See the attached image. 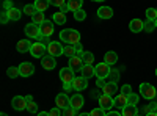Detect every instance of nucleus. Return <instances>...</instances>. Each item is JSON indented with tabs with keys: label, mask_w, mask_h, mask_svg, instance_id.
Here are the masks:
<instances>
[{
	"label": "nucleus",
	"mask_w": 157,
	"mask_h": 116,
	"mask_svg": "<svg viewBox=\"0 0 157 116\" xmlns=\"http://www.w3.org/2000/svg\"><path fill=\"white\" fill-rule=\"evenodd\" d=\"M60 39L63 43H66V44H78L80 43V33H78L77 30H72V28H66V30H63L60 32Z\"/></svg>",
	"instance_id": "1"
},
{
	"label": "nucleus",
	"mask_w": 157,
	"mask_h": 116,
	"mask_svg": "<svg viewBox=\"0 0 157 116\" xmlns=\"http://www.w3.org/2000/svg\"><path fill=\"white\" fill-rule=\"evenodd\" d=\"M110 64H107L105 61H102V63H98L96 66H94V74L98 79H107L109 74H110Z\"/></svg>",
	"instance_id": "2"
},
{
	"label": "nucleus",
	"mask_w": 157,
	"mask_h": 116,
	"mask_svg": "<svg viewBox=\"0 0 157 116\" xmlns=\"http://www.w3.org/2000/svg\"><path fill=\"white\" fill-rule=\"evenodd\" d=\"M140 94L145 97V99H155V96H157V89L152 86V85H149V83H141L140 85Z\"/></svg>",
	"instance_id": "3"
},
{
	"label": "nucleus",
	"mask_w": 157,
	"mask_h": 116,
	"mask_svg": "<svg viewBox=\"0 0 157 116\" xmlns=\"http://www.w3.org/2000/svg\"><path fill=\"white\" fill-rule=\"evenodd\" d=\"M47 55L54 58L63 55V46H60V41H50L47 44Z\"/></svg>",
	"instance_id": "4"
},
{
	"label": "nucleus",
	"mask_w": 157,
	"mask_h": 116,
	"mask_svg": "<svg viewBox=\"0 0 157 116\" xmlns=\"http://www.w3.org/2000/svg\"><path fill=\"white\" fill-rule=\"evenodd\" d=\"M30 54L35 57V58H43L46 54H47V46L43 44V43H33L32 49H30Z\"/></svg>",
	"instance_id": "5"
},
{
	"label": "nucleus",
	"mask_w": 157,
	"mask_h": 116,
	"mask_svg": "<svg viewBox=\"0 0 157 116\" xmlns=\"http://www.w3.org/2000/svg\"><path fill=\"white\" fill-rule=\"evenodd\" d=\"M74 79H75V71H72L69 66L60 69V80L63 83H72Z\"/></svg>",
	"instance_id": "6"
},
{
	"label": "nucleus",
	"mask_w": 157,
	"mask_h": 116,
	"mask_svg": "<svg viewBox=\"0 0 157 116\" xmlns=\"http://www.w3.org/2000/svg\"><path fill=\"white\" fill-rule=\"evenodd\" d=\"M11 105H13V108H14V110L21 111V110H27L29 102H27V99H25L24 96H14V97H13V100H11Z\"/></svg>",
	"instance_id": "7"
},
{
	"label": "nucleus",
	"mask_w": 157,
	"mask_h": 116,
	"mask_svg": "<svg viewBox=\"0 0 157 116\" xmlns=\"http://www.w3.org/2000/svg\"><path fill=\"white\" fill-rule=\"evenodd\" d=\"M115 105V99H112V96H107V94H102L99 96V107L105 111H110V108Z\"/></svg>",
	"instance_id": "8"
},
{
	"label": "nucleus",
	"mask_w": 157,
	"mask_h": 116,
	"mask_svg": "<svg viewBox=\"0 0 157 116\" xmlns=\"http://www.w3.org/2000/svg\"><path fill=\"white\" fill-rule=\"evenodd\" d=\"M17 68H19V72H21L22 77H32L35 74V66H33L32 63H29V61L21 63Z\"/></svg>",
	"instance_id": "9"
},
{
	"label": "nucleus",
	"mask_w": 157,
	"mask_h": 116,
	"mask_svg": "<svg viewBox=\"0 0 157 116\" xmlns=\"http://www.w3.org/2000/svg\"><path fill=\"white\" fill-rule=\"evenodd\" d=\"M25 35L29 38H39L41 36V28H39L38 24H27L25 25Z\"/></svg>",
	"instance_id": "10"
},
{
	"label": "nucleus",
	"mask_w": 157,
	"mask_h": 116,
	"mask_svg": "<svg viewBox=\"0 0 157 116\" xmlns=\"http://www.w3.org/2000/svg\"><path fill=\"white\" fill-rule=\"evenodd\" d=\"M55 104H57L58 108L64 110V108L71 107V97H68L64 93H61V94H58V96L55 97Z\"/></svg>",
	"instance_id": "11"
},
{
	"label": "nucleus",
	"mask_w": 157,
	"mask_h": 116,
	"mask_svg": "<svg viewBox=\"0 0 157 116\" xmlns=\"http://www.w3.org/2000/svg\"><path fill=\"white\" fill-rule=\"evenodd\" d=\"M86 86H88V79H85V77H75L72 80V88L75 91H83Z\"/></svg>",
	"instance_id": "12"
},
{
	"label": "nucleus",
	"mask_w": 157,
	"mask_h": 116,
	"mask_svg": "<svg viewBox=\"0 0 157 116\" xmlns=\"http://www.w3.org/2000/svg\"><path fill=\"white\" fill-rule=\"evenodd\" d=\"M41 66H43L46 71H52V69L57 66L55 58H54V57H50V55H44V57L41 58Z\"/></svg>",
	"instance_id": "13"
},
{
	"label": "nucleus",
	"mask_w": 157,
	"mask_h": 116,
	"mask_svg": "<svg viewBox=\"0 0 157 116\" xmlns=\"http://www.w3.org/2000/svg\"><path fill=\"white\" fill-rule=\"evenodd\" d=\"M69 68H71L72 71H82V68H83V61H82V58L78 57V55L71 57V58H69Z\"/></svg>",
	"instance_id": "14"
},
{
	"label": "nucleus",
	"mask_w": 157,
	"mask_h": 116,
	"mask_svg": "<svg viewBox=\"0 0 157 116\" xmlns=\"http://www.w3.org/2000/svg\"><path fill=\"white\" fill-rule=\"evenodd\" d=\"M39 28H41V36L49 38L52 33H54V24H52L50 21H46L44 24L39 25Z\"/></svg>",
	"instance_id": "15"
},
{
	"label": "nucleus",
	"mask_w": 157,
	"mask_h": 116,
	"mask_svg": "<svg viewBox=\"0 0 157 116\" xmlns=\"http://www.w3.org/2000/svg\"><path fill=\"white\" fill-rule=\"evenodd\" d=\"M32 46H33V43H30L29 39H21L16 46V50L19 54H25V52H30Z\"/></svg>",
	"instance_id": "16"
},
{
	"label": "nucleus",
	"mask_w": 157,
	"mask_h": 116,
	"mask_svg": "<svg viewBox=\"0 0 157 116\" xmlns=\"http://www.w3.org/2000/svg\"><path fill=\"white\" fill-rule=\"evenodd\" d=\"M143 27H145V22L140 21V19H132L129 24V30L132 33H140L143 30Z\"/></svg>",
	"instance_id": "17"
},
{
	"label": "nucleus",
	"mask_w": 157,
	"mask_h": 116,
	"mask_svg": "<svg viewBox=\"0 0 157 116\" xmlns=\"http://www.w3.org/2000/svg\"><path fill=\"white\" fill-rule=\"evenodd\" d=\"M113 16V9L110 6H101L98 9V17L99 19H110Z\"/></svg>",
	"instance_id": "18"
},
{
	"label": "nucleus",
	"mask_w": 157,
	"mask_h": 116,
	"mask_svg": "<svg viewBox=\"0 0 157 116\" xmlns=\"http://www.w3.org/2000/svg\"><path fill=\"white\" fill-rule=\"evenodd\" d=\"M83 104H85V100H83V97H82L80 94H74V96L71 97V107H72L74 110L82 108Z\"/></svg>",
	"instance_id": "19"
},
{
	"label": "nucleus",
	"mask_w": 157,
	"mask_h": 116,
	"mask_svg": "<svg viewBox=\"0 0 157 116\" xmlns=\"http://www.w3.org/2000/svg\"><path fill=\"white\" fill-rule=\"evenodd\" d=\"M82 77H85V79H90V77H93L96 75L94 74V66L93 64H83V68H82Z\"/></svg>",
	"instance_id": "20"
},
{
	"label": "nucleus",
	"mask_w": 157,
	"mask_h": 116,
	"mask_svg": "<svg viewBox=\"0 0 157 116\" xmlns=\"http://www.w3.org/2000/svg\"><path fill=\"white\" fill-rule=\"evenodd\" d=\"M102 91H104V94H107V96H113V94L118 91V86H116V83L107 82V85L102 88Z\"/></svg>",
	"instance_id": "21"
},
{
	"label": "nucleus",
	"mask_w": 157,
	"mask_h": 116,
	"mask_svg": "<svg viewBox=\"0 0 157 116\" xmlns=\"http://www.w3.org/2000/svg\"><path fill=\"white\" fill-rule=\"evenodd\" d=\"M123 116H138V110L135 105H126L123 108Z\"/></svg>",
	"instance_id": "22"
},
{
	"label": "nucleus",
	"mask_w": 157,
	"mask_h": 116,
	"mask_svg": "<svg viewBox=\"0 0 157 116\" xmlns=\"http://www.w3.org/2000/svg\"><path fill=\"white\" fill-rule=\"evenodd\" d=\"M49 5H50L49 0H35V8H36V11L44 13V11L47 9V6H49Z\"/></svg>",
	"instance_id": "23"
},
{
	"label": "nucleus",
	"mask_w": 157,
	"mask_h": 116,
	"mask_svg": "<svg viewBox=\"0 0 157 116\" xmlns=\"http://www.w3.org/2000/svg\"><path fill=\"white\" fill-rule=\"evenodd\" d=\"M63 55H66V57H74L77 55V50H75V46L74 44H68V46H63Z\"/></svg>",
	"instance_id": "24"
},
{
	"label": "nucleus",
	"mask_w": 157,
	"mask_h": 116,
	"mask_svg": "<svg viewBox=\"0 0 157 116\" xmlns=\"http://www.w3.org/2000/svg\"><path fill=\"white\" fill-rule=\"evenodd\" d=\"M6 13H8L10 21H19V19H21V16H22L21 9H17V8H11V9H8Z\"/></svg>",
	"instance_id": "25"
},
{
	"label": "nucleus",
	"mask_w": 157,
	"mask_h": 116,
	"mask_svg": "<svg viewBox=\"0 0 157 116\" xmlns=\"http://www.w3.org/2000/svg\"><path fill=\"white\" fill-rule=\"evenodd\" d=\"M32 21H33V24H38V25L44 24V22H46V16H44V13H41V11H36L35 14L32 16Z\"/></svg>",
	"instance_id": "26"
},
{
	"label": "nucleus",
	"mask_w": 157,
	"mask_h": 116,
	"mask_svg": "<svg viewBox=\"0 0 157 116\" xmlns=\"http://www.w3.org/2000/svg\"><path fill=\"white\" fill-rule=\"evenodd\" d=\"M104 61H105L107 64H115L116 61H118V55H116V52H107L105 55H104Z\"/></svg>",
	"instance_id": "27"
},
{
	"label": "nucleus",
	"mask_w": 157,
	"mask_h": 116,
	"mask_svg": "<svg viewBox=\"0 0 157 116\" xmlns=\"http://www.w3.org/2000/svg\"><path fill=\"white\" fill-rule=\"evenodd\" d=\"M52 19H54V22H55V24L63 25L64 22H66V14H64V13H61V11H58V13H55V14L52 16Z\"/></svg>",
	"instance_id": "28"
},
{
	"label": "nucleus",
	"mask_w": 157,
	"mask_h": 116,
	"mask_svg": "<svg viewBox=\"0 0 157 116\" xmlns=\"http://www.w3.org/2000/svg\"><path fill=\"white\" fill-rule=\"evenodd\" d=\"M120 71L121 69H112L110 71V74H109V82H112V83H118V80H120Z\"/></svg>",
	"instance_id": "29"
},
{
	"label": "nucleus",
	"mask_w": 157,
	"mask_h": 116,
	"mask_svg": "<svg viewBox=\"0 0 157 116\" xmlns=\"http://www.w3.org/2000/svg\"><path fill=\"white\" fill-rule=\"evenodd\" d=\"M115 105H118V107L124 108V107L127 105V96H124V94L116 96V97H115Z\"/></svg>",
	"instance_id": "30"
},
{
	"label": "nucleus",
	"mask_w": 157,
	"mask_h": 116,
	"mask_svg": "<svg viewBox=\"0 0 157 116\" xmlns=\"http://www.w3.org/2000/svg\"><path fill=\"white\" fill-rule=\"evenodd\" d=\"M82 3H83V0H69L68 5H69V9L74 13L77 9H80L82 8Z\"/></svg>",
	"instance_id": "31"
},
{
	"label": "nucleus",
	"mask_w": 157,
	"mask_h": 116,
	"mask_svg": "<svg viewBox=\"0 0 157 116\" xmlns=\"http://www.w3.org/2000/svg\"><path fill=\"white\" fill-rule=\"evenodd\" d=\"M82 61H83V64H93L94 55L91 54V52H83L82 54Z\"/></svg>",
	"instance_id": "32"
},
{
	"label": "nucleus",
	"mask_w": 157,
	"mask_h": 116,
	"mask_svg": "<svg viewBox=\"0 0 157 116\" xmlns=\"http://www.w3.org/2000/svg\"><path fill=\"white\" fill-rule=\"evenodd\" d=\"M22 13H24V14H27V16H33L35 13H36L35 3H33V5H32V3H29V5H25V6H24V9H22Z\"/></svg>",
	"instance_id": "33"
},
{
	"label": "nucleus",
	"mask_w": 157,
	"mask_h": 116,
	"mask_svg": "<svg viewBox=\"0 0 157 116\" xmlns=\"http://www.w3.org/2000/svg\"><path fill=\"white\" fill-rule=\"evenodd\" d=\"M6 75L10 77V79H16V77H19V75H21V72H19V68H14V66L8 68V71H6Z\"/></svg>",
	"instance_id": "34"
},
{
	"label": "nucleus",
	"mask_w": 157,
	"mask_h": 116,
	"mask_svg": "<svg viewBox=\"0 0 157 116\" xmlns=\"http://www.w3.org/2000/svg\"><path fill=\"white\" fill-rule=\"evenodd\" d=\"M85 17H86V13H85V9H77V11H74V19L75 21H78V22H82V21H85Z\"/></svg>",
	"instance_id": "35"
},
{
	"label": "nucleus",
	"mask_w": 157,
	"mask_h": 116,
	"mask_svg": "<svg viewBox=\"0 0 157 116\" xmlns=\"http://www.w3.org/2000/svg\"><path fill=\"white\" fill-rule=\"evenodd\" d=\"M155 28H157V27H155V22H154V21H146V22H145V27H143V30H145L146 33H152Z\"/></svg>",
	"instance_id": "36"
},
{
	"label": "nucleus",
	"mask_w": 157,
	"mask_h": 116,
	"mask_svg": "<svg viewBox=\"0 0 157 116\" xmlns=\"http://www.w3.org/2000/svg\"><path fill=\"white\" fill-rule=\"evenodd\" d=\"M146 19L148 21H155L157 19V9L155 8H148L146 9Z\"/></svg>",
	"instance_id": "37"
},
{
	"label": "nucleus",
	"mask_w": 157,
	"mask_h": 116,
	"mask_svg": "<svg viewBox=\"0 0 157 116\" xmlns=\"http://www.w3.org/2000/svg\"><path fill=\"white\" fill-rule=\"evenodd\" d=\"M152 111H157V102H151L149 105L143 107V113L148 114V113H152Z\"/></svg>",
	"instance_id": "38"
},
{
	"label": "nucleus",
	"mask_w": 157,
	"mask_h": 116,
	"mask_svg": "<svg viewBox=\"0 0 157 116\" xmlns=\"http://www.w3.org/2000/svg\"><path fill=\"white\" fill-rule=\"evenodd\" d=\"M138 104V96L134 94V93H130L127 96V105H137Z\"/></svg>",
	"instance_id": "39"
},
{
	"label": "nucleus",
	"mask_w": 157,
	"mask_h": 116,
	"mask_svg": "<svg viewBox=\"0 0 157 116\" xmlns=\"http://www.w3.org/2000/svg\"><path fill=\"white\" fill-rule=\"evenodd\" d=\"M90 114H91V116H105V114H107V111H105V110H102V108L99 107V108L91 110V111H90Z\"/></svg>",
	"instance_id": "40"
},
{
	"label": "nucleus",
	"mask_w": 157,
	"mask_h": 116,
	"mask_svg": "<svg viewBox=\"0 0 157 116\" xmlns=\"http://www.w3.org/2000/svg\"><path fill=\"white\" fill-rule=\"evenodd\" d=\"M130 93H132V86H130V85H123V88H121V94L129 96Z\"/></svg>",
	"instance_id": "41"
},
{
	"label": "nucleus",
	"mask_w": 157,
	"mask_h": 116,
	"mask_svg": "<svg viewBox=\"0 0 157 116\" xmlns=\"http://www.w3.org/2000/svg\"><path fill=\"white\" fill-rule=\"evenodd\" d=\"M75 111L77 110H74L72 107H68V108L63 110V116H75Z\"/></svg>",
	"instance_id": "42"
},
{
	"label": "nucleus",
	"mask_w": 157,
	"mask_h": 116,
	"mask_svg": "<svg viewBox=\"0 0 157 116\" xmlns=\"http://www.w3.org/2000/svg\"><path fill=\"white\" fill-rule=\"evenodd\" d=\"M27 110H29L30 113H36V111H38V105H36L35 102L32 100V102H29V105H27Z\"/></svg>",
	"instance_id": "43"
},
{
	"label": "nucleus",
	"mask_w": 157,
	"mask_h": 116,
	"mask_svg": "<svg viewBox=\"0 0 157 116\" xmlns=\"http://www.w3.org/2000/svg\"><path fill=\"white\" fill-rule=\"evenodd\" d=\"M61 108H52V110H49V116H63V113L60 111Z\"/></svg>",
	"instance_id": "44"
},
{
	"label": "nucleus",
	"mask_w": 157,
	"mask_h": 116,
	"mask_svg": "<svg viewBox=\"0 0 157 116\" xmlns=\"http://www.w3.org/2000/svg\"><path fill=\"white\" fill-rule=\"evenodd\" d=\"M49 2H50V5H54V6H63L64 3H66V0H49Z\"/></svg>",
	"instance_id": "45"
},
{
	"label": "nucleus",
	"mask_w": 157,
	"mask_h": 116,
	"mask_svg": "<svg viewBox=\"0 0 157 116\" xmlns=\"http://www.w3.org/2000/svg\"><path fill=\"white\" fill-rule=\"evenodd\" d=\"M3 6H5V11L11 9V8H13V3H11V0H5V2H3Z\"/></svg>",
	"instance_id": "46"
},
{
	"label": "nucleus",
	"mask_w": 157,
	"mask_h": 116,
	"mask_svg": "<svg viewBox=\"0 0 157 116\" xmlns=\"http://www.w3.org/2000/svg\"><path fill=\"white\" fill-rule=\"evenodd\" d=\"M8 21H10V17H8V13H6V11H3V13H2V24H6Z\"/></svg>",
	"instance_id": "47"
},
{
	"label": "nucleus",
	"mask_w": 157,
	"mask_h": 116,
	"mask_svg": "<svg viewBox=\"0 0 157 116\" xmlns=\"http://www.w3.org/2000/svg\"><path fill=\"white\" fill-rule=\"evenodd\" d=\"M105 85H107L105 79H98V86H99V88H104Z\"/></svg>",
	"instance_id": "48"
},
{
	"label": "nucleus",
	"mask_w": 157,
	"mask_h": 116,
	"mask_svg": "<svg viewBox=\"0 0 157 116\" xmlns=\"http://www.w3.org/2000/svg\"><path fill=\"white\" fill-rule=\"evenodd\" d=\"M60 11H61V13H64V14H66V11H69V5H68V3H64V5H63V6L60 8Z\"/></svg>",
	"instance_id": "49"
},
{
	"label": "nucleus",
	"mask_w": 157,
	"mask_h": 116,
	"mask_svg": "<svg viewBox=\"0 0 157 116\" xmlns=\"http://www.w3.org/2000/svg\"><path fill=\"white\" fill-rule=\"evenodd\" d=\"M105 116H123L120 111H107V114Z\"/></svg>",
	"instance_id": "50"
},
{
	"label": "nucleus",
	"mask_w": 157,
	"mask_h": 116,
	"mask_svg": "<svg viewBox=\"0 0 157 116\" xmlns=\"http://www.w3.org/2000/svg\"><path fill=\"white\" fill-rule=\"evenodd\" d=\"M71 88H72V83H64V89H66V91H69Z\"/></svg>",
	"instance_id": "51"
},
{
	"label": "nucleus",
	"mask_w": 157,
	"mask_h": 116,
	"mask_svg": "<svg viewBox=\"0 0 157 116\" xmlns=\"http://www.w3.org/2000/svg\"><path fill=\"white\" fill-rule=\"evenodd\" d=\"M38 116H49V111H39Z\"/></svg>",
	"instance_id": "52"
},
{
	"label": "nucleus",
	"mask_w": 157,
	"mask_h": 116,
	"mask_svg": "<svg viewBox=\"0 0 157 116\" xmlns=\"http://www.w3.org/2000/svg\"><path fill=\"white\" fill-rule=\"evenodd\" d=\"M25 99H27V102H32V100H33V97H32L30 94H29V96H25Z\"/></svg>",
	"instance_id": "53"
},
{
	"label": "nucleus",
	"mask_w": 157,
	"mask_h": 116,
	"mask_svg": "<svg viewBox=\"0 0 157 116\" xmlns=\"http://www.w3.org/2000/svg\"><path fill=\"white\" fill-rule=\"evenodd\" d=\"M146 116H157V111H152V113H148Z\"/></svg>",
	"instance_id": "54"
},
{
	"label": "nucleus",
	"mask_w": 157,
	"mask_h": 116,
	"mask_svg": "<svg viewBox=\"0 0 157 116\" xmlns=\"http://www.w3.org/2000/svg\"><path fill=\"white\" fill-rule=\"evenodd\" d=\"M78 116H91L90 113H82V114H78Z\"/></svg>",
	"instance_id": "55"
},
{
	"label": "nucleus",
	"mask_w": 157,
	"mask_h": 116,
	"mask_svg": "<svg viewBox=\"0 0 157 116\" xmlns=\"http://www.w3.org/2000/svg\"><path fill=\"white\" fill-rule=\"evenodd\" d=\"M0 116H8L6 113H0Z\"/></svg>",
	"instance_id": "56"
},
{
	"label": "nucleus",
	"mask_w": 157,
	"mask_h": 116,
	"mask_svg": "<svg viewBox=\"0 0 157 116\" xmlns=\"http://www.w3.org/2000/svg\"><path fill=\"white\" fill-rule=\"evenodd\" d=\"M93 2H104V0H93Z\"/></svg>",
	"instance_id": "57"
},
{
	"label": "nucleus",
	"mask_w": 157,
	"mask_h": 116,
	"mask_svg": "<svg viewBox=\"0 0 157 116\" xmlns=\"http://www.w3.org/2000/svg\"><path fill=\"white\" fill-rule=\"evenodd\" d=\"M154 22H155V27H157V19H155V21H154Z\"/></svg>",
	"instance_id": "58"
},
{
	"label": "nucleus",
	"mask_w": 157,
	"mask_h": 116,
	"mask_svg": "<svg viewBox=\"0 0 157 116\" xmlns=\"http://www.w3.org/2000/svg\"><path fill=\"white\" fill-rule=\"evenodd\" d=\"M155 75H157V69H155Z\"/></svg>",
	"instance_id": "59"
},
{
	"label": "nucleus",
	"mask_w": 157,
	"mask_h": 116,
	"mask_svg": "<svg viewBox=\"0 0 157 116\" xmlns=\"http://www.w3.org/2000/svg\"><path fill=\"white\" fill-rule=\"evenodd\" d=\"M155 9H157V8H155Z\"/></svg>",
	"instance_id": "60"
}]
</instances>
